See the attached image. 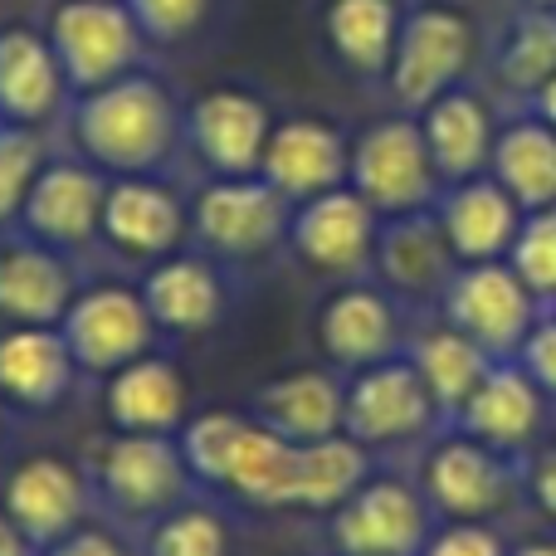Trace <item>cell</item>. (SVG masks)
I'll use <instances>...</instances> for the list:
<instances>
[{
    "label": "cell",
    "mask_w": 556,
    "mask_h": 556,
    "mask_svg": "<svg viewBox=\"0 0 556 556\" xmlns=\"http://www.w3.org/2000/svg\"><path fill=\"white\" fill-rule=\"evenodd\" d=\"M68 142L74 156L103 176H162V166L186 142V108L166 78L132 68L103 88L74 93Z\"/></svg>",
    "instance_id": "obj_1"
},
{
    "label": "cell",
    "mask_w": 556,
    "mask_h": 556,
    "mask_svg": "<svg viewBox=\"0 0 556 556\" xmlns=\"http://www.w3.org/2000/svg\"><path fill=\"white\" fill-rule=\"evenodd\" d=\"M181 459L195 483L220 489L250 508H293L298 444L264 430L254 415L205 410L181 425Z\"/></svg>",
    "instance_id": "obj_2"
},
{
    "label": "cell",
    "mask_w": 556,
    "mask_h": 556,
    "mask_svg": "<svg viewBox=\"0 0 556 556\" xmlns=\"http://www.w3.org/2000/svg\"><path fill=\"white\" fill-rule=\"evenodd\" d=\"M473 59H479V20L454 0H425L405 10L391 74L381 88L401 113H420L440 93L469 84Z\"/></svg>",
    "instance_id": "obj_3"
},
{
    "label": "cell",
    "mask_w": 556,
    "mask_h": 556,
    "mask_svg": "<svg viewBox=\"0 0 556 556\" xmlns=\"http://www.w3.org/2000/svg\"><path fill=\"white\" fill-rule=\"evenodd\" d=\"M346 186L371 205L376 215H410V211H430L440 201L444 181L430 162V147H425L420 117L401 113L362 127L352 142V166H346Z\"/></svg>",
    "instance_id": "obj_4"
},
{
    "label": "cell",
    "mask_w": 556,
    "mask_h": 556,
    "mask_svg": "<svg viewBox=\"0 0 556 556\" xmlns=\"http://www.w3.org/2000/svg\"><path fill=\"white\" fill-rule=\"evenodd\" d=\"M39 29L54 45L59 68L74 93L103 88L142 68L147 49H152L127 0H49V15Z\"/></svg>",
    "instance_id": "obj_5"
},
{
    "label": "cell",
    "mask_w": 556,
    "mask_h": 556,
    "mask_svg": "<svg viewBox=\"0 0 556 556\" xmlns=\"http://www.w3.org/2000/svg\"><path fill=\"white\" fill-rule=\"evenodd\" d=\"M191 469L181 459V444L172 434H123L98 444L93 469H88V489L132 522H156L162 513L181 508L186 489H191Z\"/></svg>",
    "instance_id": "obj_6"
},
{
    "label": "cell",
    "mask_w": 556,
    "mask_h": 556,
    "mask_svg": "<svg viewBox=\"0 0 556 556\" xmlns=\"http://www.w3.org/2000/svg\"><path fill=\"white\" fill-rule=\"evenodd\" d=\"M293 201L264 176H211L191 201V235L211 260H260L288 240Z\"/></svg>",
    "instance_id": "obj_7"
},
{
    "label": "cell",
    "mask_w": 556,
    "mask_h": 556,
    "mask_svg": "<svg viewBox=\"0 0 556 556\" xmlns=\"http://www.w3.org/2000/svg\"><path fill=\"white\" fill-rule=\"evenodd\" d=\"M440 307H444V323L459 327L469 342H479L493 362H513L518 346L528 342L532 323L542 317V303L513 274L508 260L459 264L450 288L440 293Z\"/></svg>",
    "instance_id": "obj_8"
},
{
    "label": "cell",
    "mask_w": 556,
    "mask_h": 556,
    "mask_svg": "<svg viewBox=\"0 0 556 556\" xmlns=\"http://www.w3.org/2000/svg\"><path fill=\"white\" fill-rule=\"evenodd\" d=\"M440 425L430 391H425L420 371L410 366V356H391V362L362 366L346 381L342 401V434L356 440L362 450H386V444L420 440Z\"/></svg>",
    "instance_id": "obj_9"
},
{
    "label": "cell",
    "mask_w": 556,
    "mask_h": 556,
    "mask_svg": "<svg viewBox=\"0 0 556 556\" xmlns=\"http://www.w3.org/2000/svg\"><path fill=\"white\" fill-rule=\"evenodd\" d=\"M59 332H64L78 371L113 376V371H123L127 362L152 352L162 327H156L152 313H147L142 288L93 283V288H78L74 293Z\"/></svg>",
    "instance_id": "obj_10"
},
{
    "label": "cell",
    "mask_w": 556,
    "mask_h": 556,
    "mask_svg": "<svg viewBox=\"0 0 556 556\" xmlns=\"http://www.w3.org/2000/svg\"><path fill=\"white\" fill-rule=\"evenodd\" d=\"M274 108L254 88L215 84L186 103V147L211 176H260Z\"/></svg>",
    "instance_id": "obj_11"
},
{
    "label": "cell",
    "mask_w": 556,
    "mask_h": 556,
    "mask_svg": "<svg viewBox=\"0 0 556 556\" xmlns=\"http://www.w3.org/2000/svg\"><path fill=\"white\" fill-rule=\"evenodd\" d=\"M108 181L98 166H88L84 156H49L39 181L29 186L25 211H20L15 230H25L29 240L49 244L59 254L88 250L103 230V201Z\"/></svg>",
    "instance_id": "obj_12"
},
{
    "label": "cell",
    "mask_w": 556,
    "mask_h": 556,
    "mask_svg": "<svg viewBox=\"0 0 556 556\" xmlns=\"http://www.w3.org/2000/svg\"><path fill=\"white\" fill-rule=\"evenodd\" d=\"M381 215L352 191L337 186L313 201H298L288 215V250L323 278H356L371 269Z\"/></svg>",
    "instance_id": "obj_13"
},
{
    "label": "cell",
    "mask_w": 556,
    "mask_h": 556,
    "mask_svg": "<svg viewBox=\"0 0 556 556\" xmlns=\"http://www.w3.org/2000/svg\"><path fill=\"white\" fill-rule=\"evenodd\" d=\"M430 498L401 479H366L332 513V547L342 556H420L430 542Z\"/></svg>",
    "instance_id": "obj_14"
},
{
    "label": "cell",
    "mask_w": 556,
    "mask_h": 556,
    "mask_svg": "<svg viewBox=\"0 0 556 556\" xmlns=\"http://www.w3.org/2000/svg\"><path fill=\"white\" fill-rule=\"evenodd\" d=\"M518 479L522 473L513 454H498L454 430L450 440L434 444L430 464H425V498L450 522H489L493 513L508 508Z\"/></svg>",
    "instance_id": "obj_15"
},
{
    "label": "cell",
    "mask_w": 556,
    "mask_h": 556,
    "mask_svg": "<svg viewBox=\"0 0 556 556\" xmlns=\"http://www.w3.org/2000/svg\"><path fill=\"white\" fill-rule=\"evenodd\" d=\"M346 166H352V137L317 113L274 117L269 147H264L260 176L288 201H313L323 191L346 186Z\"/></svg>",
    "instance_id": "obj_16"
},
{
    "label": "cell",
    "mask_w": 556,
    "mask_h": 556,
    "mask_svg": "<svg viewBox=\"0 0 556 556\" xmlns=\"http://www.w3.org/2000/svg\"><path fill=\"white\" fill-rule=\"evenodd\" d=\"M186 235H191V205L162 176H113L108 181L98 240H108L117 254L156 264L181 250Z\"/></svg>",
    "instance_id": "obj_17"
},
{
    "label": "cell",
    "mask_w": 556,
    "mask_h": 556,
    "mask_svg": "<svg viewBox=\"0 0 556 556\" xmlns=\"http://www.w3.org/2000/svg\"><path fill=\"white\" fill-rule=\"evenodd\" d=\"M88 473L74 469L59 454H35V459L15 464L5 479V518L35 542L39 552L64 542L68 532L84 528L88 513Z\"/></svg>",
    "instance_id": "obj_18"
},
{
    "label": "cell",
    "mask_w": 556,
    "mask_h": 556,
    "mask_svg": "<svg viewBox=\"0 0 556 556\" xmlns=\"http://www.w3.org/2000/svg\"><path fill=\"white\" fill-rule=\"evenodd\" d=\"M68 103H74V88H68L45 29H0V123L49 127L59 113H68Z\"/></svg>",
    "instance_id": "obj_19"
},
{
    "label": "cell",
    "mask_w": 556,
    "mask_h": 556,
    "mask_svg": "<svg viewBox=\"0 0 556 556\" xmlns=\"http://www.w3.org/2000/svg\"><path fill=\"white\" fill-rule=\"evenodd\" d=\"M78 293L68 254L29 240L25 230L0 240V323L10 327H59Z\"/></svg>",
    "instance_id": "obj_20"
},
{
    "label": "cell",
    "mask_w": 556,
    "mask_h": 556,
    "mask_svg": "<svg viewBox=\"0 0 556 556\" xmlns=\"http://www.w3.org/2000/svg\"><path fill=\"white\" fill-rule=\"evenodd\" d=\"M542 420H547V395L532 386V376L518 362H493L450 430L469 434L498 454H522L538 440Z\"/></svg>",
    "instance_id": "obj_21"
},
{
    "label": "cell",
    "mask_w": 556,
    "mask_h": 556,
    "mask_svg": "<svg viewBox=\"0 0 556 556\" xmlns=\"http://www.w3.org/2000/svg\"><path fill=\"white\" fill-rule=\"evenodd\" d=\"M434 215H440V230L450 240L454 260L493 264V260H508L528 211L483 172V176H469V181L444 186L440 201H434Z\"/></svg>",
    "instance_id": "obj_22"
},
{
    "label": "cell",
    "mask_w": 556,
    "mask_h": 556,
    "mask_svg": "<svg viewBox=\"0 0 556 556\" xmlns=\"http://www.w3.org/2000/svg\"><path fill=\"white\" fill-rule=\"evenodd\" d=\"M142 303L152 313V323L172 337H195L211 332L230 307V288H225L220 260L211 254H166L156 260L142 278Z\"/></svg>",
    "instance_id": "obj_23"
},
{
    "label": "cell",
    "mask_w": 556,
    "mask_h": 556,
    "mask_svg": "<svg viewBox=\"0 0 556 556\" xmlns=\"http://www.w3.org/2000/svg\"><path fill=\"white\" fill-rule=\"evenodd\" d=\"M371 269L381 274V283L395 298H440L450 288L459 260H454L450 240H444L434 205L410 215H386L381 230H376Z\"/></svg>",
    "instance_id": "obj_24"
},
{
    "label": "cell",
    "mask_w": 556,
    "mask_h": 556,
    "mask_svg": "<svg viewBox=\"0 0 556 556\" xmlns=\"http://www.w3.org/2000/svg\"><path fill=\"white\" fill-rule=\"evenodd\" d=\"M415 117H420L425 147H430V162H434V172H440L444 186L489 172L498 117H493L489 98H483L479 88H469V84L450 88V93H440Z\"/></svg>",
    "instance_id": "obj_25"
},
{
    "label": "cell",
    "mask_w": 556,
    "mask_h": 556,
    "mask_svg": "<svg viewBox=\"0 0 556 556\" xmlns=\"http://www.w3.org/2000/svg\"><path fill=\"white\" fill-rule=\"evenodd\" d=\"M317 337H323V352L337 366L362 371V366L395 356V346H401V313H395L391 293H381V288L346 283L323 303Z\"/></svg>",
    "instance_id": "obj_26"
},
{
    "label": "cell",
    "mask_w": 556,
    "mask_h": 556,
    "mask_svg": "<svg viewBox=\"0 0 556 556\" xmlns=\"http://www.w3.org/2000/svg\"><path fill=\"white\" fill-rule=\"evenodd\" d=\"M405 0H323V45L362 84H386L401 39Z\"/></svg>",
    "instance_id": "obj_27"
},
{
    "label": "cell",
    "mask_w": 556,
    "mask_h": 556,
    "mask_svg": "<svg viewBox=\"0 0 556 556\" xmlns=\"http://www.w3.org/2000/svg\"><path fill=\"white\" fill-rule=\"evenodd\" d=\"M78 362L59 327H5L0 332V401L49 410L68 395Z\"/></svg>",
    "instance_id": "obj_28"
},
{
    "label": "cell",
    "mask_w": 556,
    "mask_h": 556,
    "mask_svg": "<svg viewBox=\"0 0 556 556\" xmlns=\"http://www.w3.org/2000/svg\"><path fill=\"white\" fill-rule=\"evenodd\" d=\"M103 410L123 434H176L186 425V381L166 356H137L108 376Z\"/></svg>",
    "instance_id": "obj_29"
},
{
    "label": "cell",
    "mask_w": 556,
    "mask_h": 556,
    "mask_svg": "<svg viewBox=\"0 0 556 556\" xmlns=\"http://www.w3.org/2000/svg\"><path fill=\"white\" fill-rule=\"evenodd\" d=\"M346 386L332 371H293L254 391V420L264 430L283 434L288 444H313L327 434H342Z\"/></svg>",
    "instance_id": "obj_30"
},
{
    "label": "cell",
    "mask_w": 556,
    "mask_h": 556,
    "mask_svg": "<svg viewBox=\"0 0 556 556\" xmlns=\"http://www.w3.org/2000/svg\"><path fill=\"white\" fill-rule=\"evenodd\" d=\"M489 176L522 211H547V205H556V127H547L528 108L518 117H508V123H498Z\"/></svg>",
    "instance_id": "obj_31"
},
{
    "label": "cell",
    "mask_w": 556,
    "mask_h": 556,
    "mask_svg": "<svg viewBox=\"0 0 556 556\" xmlns=\"http://www.w3.org/2000/svg\"><path fill=\"white\" fill-rule=\"evenodd\" d=\"M405 356H410V366L420 371L425 391H430L434 410H440V425H454V415L464 410V401L473 395V386H479L483 371L493 366V356L450 323L420 332Z\"/></svg>",
    "instance_id": "obj_32"
},
{
    "label": "cell",
    "mask_w": 556,
    "mask_h": 556,
    "mask_svg": "<svg viewBox=\"0 0 556 556\" xmlns=\"http://www.w3.org/2000/svg\"><path fill=\"white\" fill-rule=\"evenodd\" d=\"M362 483H366V450L356 440H346V434H327V440L298 444L293 508L327 513V518H332Z\"/></svg>",
    "instance_id": "obj_33"
},
{
    "label": "cell",
    "mask_w": 556,
    "mask_h": 556,
    "mask_svg": "<svg viewBox=\"0 0 556 556\" xmlns=\"http://www.w3.org/2000/svg\"><path fill=\"white\" fill-rule=\"evenodd\" d=\"M556 74V10L522 5L518 20H508L498 49H493V84L508 98L528 103L542 84Z\"/></svg>",
    "instance_id": "obj_34"
},
{
    "label": "cell",
    "mask_w": 556,
    "mask_h": 556,
    "mask_svg": "<svg viewBox=\"0 0 556 556\" xmlns=\"http://www.w3.org/2000/svg\"><path fill=\"white\" fill-rule=\"evenodd\" d=\"M45 162H49L45 127L0 123V230H10V225L20 220L25 195H29V186L39 181Z\"/></svg>",
    "instance_id": "obj_35"
},
{
    "label": "cell",
    "mask_w": 556,
    "mask_h": 556,
    "mask_svg": "<svg viewBox=\"0 0 556 556\" xmlns=\"http://www.w3.org/2000/svg\"><path fill=\"white\" fill-rule=\"evenodd\" d=\"M147 556H230V532L211 508H172L152 522Z\"/></svg>",
    "instance_id": "obj_36"
},
{
    "label": "cell",
    "mask_w": 556,
    "mask_h": 556,
    "mask_svg": "<svg viewBox=\"0 0 556 556\" xmlns=\"http://www.w3.org/2000/svg\"><path fill=\"white\" fill-rule=\"evenodd\" d=\"M508 264L532 288V298L542 307L556 303V205L522 215V230L508 250Z\"/></svg>",
    "instance_id": "obj_37"
},
{
    "label": "cell",
    "mask_w": 556,
    "mask_h": 556,
    "mask_svg": "<svg viewBox=\"0 0 556 556\" xmlns=\"http://www.w3.org/2000/svg\"><path fill=\"white\" fill-rule=\"evenodd\" d=\"M215 5L220 0H127L152 49H181L201 39L215 20Z\"/></svg>",
    "instance_id": "obj_38"
},
{
    "label": "cell",
    "mask_w": 556,
    "mask_h": 556,
    "mask_svg": "<svg viewBox=\"0 0 556 556\" xmlns=\"http://www.w3.org/2000/svg\"><path fill=\"white\" fill-rule=\"evenodd\" d=\"M513 362L532 376V386H538L547 401H556V307L532 323L528 342L518 346V356H513Z\"/></svg>",
    "instance_id": "obj_39"
},
{
    "label": "cell",
    "mask_w": 556,
    "mask_h": 556,
    "mask_svg": "<svg viewBox=\"0 0 556 556\" xmlns=\"http://www.w3.org/2000/svg\"><path fill=\"white\" fill-rule=\"evenodd\" d=\"M420 556H508V547L489 522H444L430 532Z\"/></svg>",
    "instance_id": "obj_40"
},
{
    "label": "cell",
    "mask_w": 556,
    "mask_h": 556,
    "mask_svg": "<svg viewBox=\"0 0 556 556\" xmlns=\"http://www.w3.org/2000/svg\"><path fill=\"white\" fill-rule=\"evenodd\" d=\"M522 483H528L532 503H538L547 518H556V444H552V450H542V454H532Z\"/></svg>",
    "instance_id": "obj_41"
},
{
    "label": "cell",
    "mask_w": 556,
    "mask_h": 556,
    "mask_svg": "<svg viewBox=\"0 0 556 556\" xmlns=\"http://www.w3.org/2000/svg\"><path fill=\"white\" fill-rule=\"evenodd\" d=\"M39 556H123V547H117L108 532H98V528H78V532H68L64 542L45 547Z\"/></svg>",
    "instance_id": "obj_42"
},
{
    "label": "cell",
    "mask_w": 556,
    "mask_h": 556,
    "mask_svg": "<svg viewBox=\"0 0 556 556\" xmlns=\"http://www.w3.org/2000/svg\"><path fill=\"white\" fill-rule=\"evenodd\" d=\"M0 556H39V547L25 538V532L15 528V522L5 518V508H0Z\"/></svg>",
    "instance_id": "obj_43"
},
{
    "label": "cell",
    "mask_w": 556,
    "mask_h": 556,
    "mask_svg": "<svg viewBox=\"0 0 556 556\" xmlns=\"http://www.w3.org/2000/svg\"><path fill=\"white\" fill-rule=\"evenodd\" d=\"M522 108H528V113H538V117H542V123H547V127H556V74H552L547 84H542L538 93H532V98H528V103H522Z\"/></svg>",
    "instance_id": "obj_44"
},
{
    "label": "cell",
    "mask_w": 556,
    "mask_h": 556,
    "mask_svg": "<svg viewBox=\"0 0 556 556\" xmlns=\"http://www.w3.org/2000/svg\"><path fill=\"white\" fill-rule=\"evenodd\" d=\"M513 556H556V542H522Z\"/></svg>",
    "instance_id": "obj_45"
},
{
    "label": "cell",
    "mask_w": 556,
    "mask_h": 556,
    "mask_svg": "<svg viewBox=\"0 0 556 556\" xmlns=\"http://www.w3.org/2000/svg\"><path fill=\"white\" fill-rule=\"evenodd\" d=\"M522 5H532V10H556V0H522Z\"/></svg>",
    "instance_id": "obj_46"
},
{
    "label": "cell",
    "mask_w": 556,
    "mask_h": 556,
    "mask_svg": "<svg viewBox=\"0 0 556 556\" xmlns=\"http://www.w3.org/2000/svg\"><path fill=\"white\" fill-rule=\"evenodd\" d=\"M552 307H556V303H552Z\"/></svg>",
    "instance_id": "obj_47"
}]
</instances>
